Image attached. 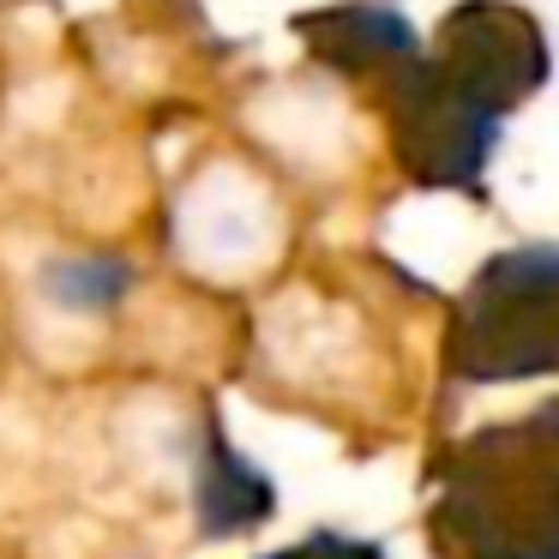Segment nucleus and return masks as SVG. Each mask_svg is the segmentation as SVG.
<instances>
[{"mask_svg": "<svg viewBox=\"0 0 559 559\" xmlns=\"http://www.w3.org/2000/svg\"><path fill=\"white\" fill-rule=\"evenodd\" d=\"M427 61L469 103H481L487 115L506 121L523 97H535L547 85L554 55H547L542 25L523 7H511V0H463V7L445 13V25L433 31Z\"/></svg>", "mask_w": 559, "mask_h": 559, "instance_id": "obj_4", "label": "nucleus"}, {"mask_svg": "<svg viewBox=\"0 0 559 559\" xmlns=\"http://www.w3.org/2000/svg\"><path fill=\"white\" fill-rule=\"evenodd\" d=\"M379 91H385L391 145H397V163L409 169V181L445 187V193H475L487 163H493V145H499V127L506 121L463 97L427 61V49H415Z\"/></svg>", "mask_w": 559, "mask_h": 559, "instance_id": "obj_3", "label": "nucleus"}, {"mask_svg": "<svg viewBox=\"0 0 559 559\" xmlns=\"http://www.w3.org/2000/svg\"><path fill=\"white\" fill-rule=\"evenodd\" d=\"M427 535L439 559H559V397L439 463Z\"/></svg>", "mask_w": 559, "mask_h": 559, "instance_id": "obj_1", "label": "nucleus"}, {"mask_svg": "<svg viewBox=\"0 0 559 559\" xmlns=\"http://www.w3.org/2000/svg\"><path fill=\"white\" fill-rule=\"evenodd\" d=\"M265 559H385V554H379L373 542H355V535L319 530V535H307V542L283 547V554H265Z\"/></svg>", "mask_w": 559, "mask_h": 559, "instance_id": "obj_8", "label": "nucleus"}, {"mask_svg": "<svg viewBox=\"0 0 559 559\" xmlns=\"http://www.w3.org/2000/svg\"><path fill=\"white\" fill-rule=\"evenodd\" d=\"M295 37H301L325 67H337V73H349V79H373V85H385V79L421 49L415 25L397 7H385V0H349V7L301 13L295 19Z\"/></svg>", "mask_w": 559, "mask_h": 559, "instance_id": "obj_5", "label": "nucleus"}, {"mask_svg": "<svg viewBox=\"0 0 559 559\" xmlns=\"http://www.w3.org/2000/svg\"><path fill=\"white\" fill-rule=\"evenodd\" d=\"M127 283H133V271L115 253H67L43 271V289H49L67 313H109L127 295Z\"/></svg>", "mask_w": 559, "mask_h": 559, "instance_id": "obj_7", "label": "nucleus"}, {"mask_svg": "<svg viewBox=\"0 0 559 559\" xmlns=\"http://www.w3.org/2000/svg\"><path fill=\"white\" fill-rule=\"evenodd\" d=\"M199 530L205 535H241V530H259V523L277 511V493L271 481L229 445V439L211 427L205 445H199Z\"/></svg>", "mask_w": 559, "mask_h": 559, "instance_id": "obj_6", "label": "nucleus"}, {"mask_svg": "<svg viewBox=\"0 0 559 559\" xmlns=\"http://www.w3.org/2000/svg\"><path fill=\"white\" fill-rule=\"evenodd\" d=\"M451 373L469 385L559 373V247H506L475 271L451 319Z\"/></svg>", "mask_w": 559, "mask_h": 559, "instance_id": "obj_2", "label": "nucleus"}]
</instances>
